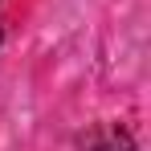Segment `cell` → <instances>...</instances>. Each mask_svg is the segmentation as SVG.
<instances>
[{"label":"cell","mask_w":151,"mask_h":151,"mask_svg":"<svg viewBox=\"0 0 151 151\" xmlns=\"http://www.w3.org/2000/svg\"><path fill=\"white\" fill-rule=\"evenodd\" d=\"M82 151H139V147H135V139L127 135L123 127L102 123V127H94V131L82 135Z\"/></svg>","instance_id":"cell-1"}]
</instances>
